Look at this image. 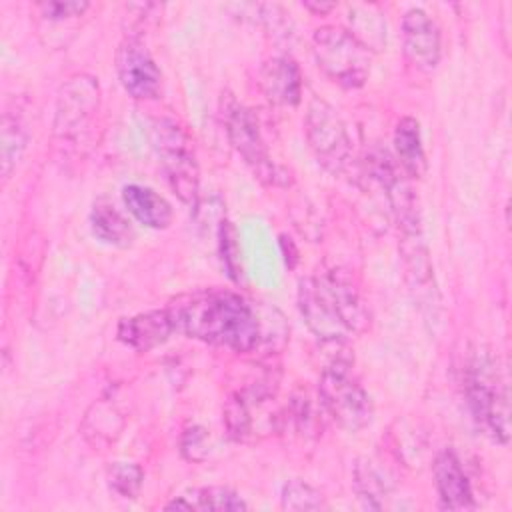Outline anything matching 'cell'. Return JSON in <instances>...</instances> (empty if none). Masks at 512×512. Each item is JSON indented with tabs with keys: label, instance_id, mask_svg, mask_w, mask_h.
Returning a JSON list of instances; mask_svg holds the SVG:
<instances>
[{
	"label": "cell",
	"instance_id": "cell-1",
	"mask_svg": "<svg viewBox=\"0 0 512 512\" xmlns=\"http://www.w3.org/2000/svg\"><path fill=\"white\" fill-rule=\"evenodd\" d=\"M166 310L174 332L206 344L250 352L262 340V320L256 306L226 288H202L182 294Z\"/></svg>",
	"mask_w": 512,
	"mask_h": 512
},
{
	"label": "cell",
	"instance_id": "cell-2",
	"mask_svg": "<svg viewBox=\"0 0 512 512\" xmlns=\"http://www.w3.org/2000/svg\"><path fill=\"white\" fill-rule=\"evenodd\" d=\"M298 308L306 326L330 344H342L368 322L356 284L348 272L336 268L300 280Z\"/></svg>",
	"mask_w": 512,
	"mask_h": 512
},
{
	"label": "cell",
	"instance_id": "cell-3",
	"mask_svg": "<svg viewBox=\"0 0 512 512\" xmlns=\"http://www.w3.org/2000/svg\"><path fill=\"white\" fill-rule=\"evenodd\" d=\"M464 394L478 428L498 444L510 438V394L498 358L478 346L464 368Z\"/></svg>",
	"mask_w": 512,
	"mask_h": 512
},
{
	"label": "cell",
	"instance_id": "cell-4",
	"mask_svg": "<svg viewBox=\"0 0 512 512\" xmlns=\"http://www.w3.org/2000/svg\"><path fill=\"white\" fill-rule=\"evenodd\" d=\"M150 142L174 194L188 206L198 202V162L192 140L184 126L160 116L150 124Z\"/></svg>",
	"mask_w": 512,
	"mask_h": 512
},
{
	"label": "cell",
	"instance_id": "cell-5",
	"mask_svg": "<svg viewBox=\"0 0 512 512\" xmlns=\"http://www.w3.org/2000/svg\"><path fill=\"white\" fill-rule=\"evenodd\" d=\"M102 92L98 78L86 72L66 78L56 96L52 132L60 146H84L100 112Z\"/></svg>",
	"mask_w": 512,
	"mask_h": 512
},
{
	"label": "cell",
	"instance_id": "cell-6",
	"mask_svg": "<svg viewBox=\"0 0 512 512\" xmlns=\"http://www.w3.org/2000/svg\"><path fill=\"white\" fill-rule=\"evenodd\" d=\"M222 124L230 146L252 170V174L268 186H288L290 174L272 160L268 146L262 138L256 116L250 108L228 96L222 100Z\"/></svg>",
	"mask_w": 512,
	"mask_h": 512
},
{
	"label": "cell",
	"instance_id": "cell-7",
	"mask_svg": "<svg viewBox=\"0 0 512 512\" xmlns=\"http://www.w3.org/2000/svg\"><path fill=\"white\" fill-rule=\"evenodd\" d=\"M318 396L326 414L346 432H358L372 422L370 394L350 372V360L334 358L322 368Z\"/></svg>",
	"mask_w": 512,
	"mask_h": 512
},
{
	"label": "cell",
	"instance_id": "cell-8",
	"mask_svg": "<svg viewBox=\"0 0 512 512\" xmlns=\"http://www.w3.org/2000/svg\"><path fill=\"white\" fill-rule=\"evenodd\" d=\"M312 52L320 70L344 88L366 84L372 68V52L348 30L326 24L312 34Z\"/></svg>",
	"mask_w": 512,
	"mask_h": 512
},
{
	"label": "cell",
	"instance_id": "cell-9",
	"mask_svg": "<svg viewBox=\"0 0 512 512\" xmlns=\"http://www.w3.org/2000/svg\"><path fill=\"white\" fill-rule=\"evenodd\" d=\"M306 142L328 172L342 174L352 162V140L340 114L322 98H312L304 116Z\"/></svg>",
	"mask_w": 512,
	"mask_h": 512
},
{
	"label": "cell",
	"instance_id": "cell-10",
	"mask_svg": "<svg viewBox=\"0 0 512 512\" xmlns=\"http://www.w3.org/2000/svg\"><path fill=\"white\" fill-rule=\"evenodd\" d=\"M400 256L404 264V278L414 302L418 304L426 318H436L440 310V296L424 234H400Z\"/></svg>",
	"mask_w": 512,
	"mask_h": 512
},
{
	"label": "cell",
	"instance_id": "cell-11",
	"mask_svg": "<svg viewBox=\"0 0 512 512\" xmlns=\"http://www.w3.org/2000/svg\"><path fill=\"white\" fill-rule=\"evenodd\" d=\"M116 74L122 88L136 100H152L162 90V72L136 36H126L116 50Z\"/></svg>",
	"mask_w": 512,
	"mask_h": 512
},
{
	"label": "cell",
	"instance_id": "cell-12",
	"mask_svg": "<svg viewBox=\"0 0 512 512\" xmlns=\"http://www.w3.org/2000/svg\"><path fill=\"white\" fill-rule=\"evenodd\" d=\"M404 54L420 72H432L442 56V36L436 20L422 8H412L402 16Z\"/></svg>",
	"mask_w": 512,
	"mask_h": 512
},
{
	"label": "cell",
	"instance_id": "cell-13",
	"mask_svg": "<svg viewBox=\"0 0 512 512\" xmlns=\"http://www.w3.org/2000/svg\"><path fill=\"white\" fill-rule=\"evenodd\" d=\"M434 482L440 506L448 510H472L476 506L470 480L460 458L452 450H442L434 458Z\"/></svg>",
	"mask_w": 512,
	"mask_h": 512
},
{
	"label": "cell",
	"instance_id": "cell-14",
	"mask_svg": "<svg viewBox=\"0 0 512 512\" xmlns=\"http://www.w3.org/2000/svg\"><path fill=\"white\" fill-rule=\"evenodd\" d=\"M258 84L264 96L278 106H296L302 96V74L290 56H272L264 60L258 72Z\"/></svg>",
	"mask_w": 512,
	"mask_h": 512
},
{
	"label": "cell",
	"instance_id": "cell-15",
	"mask_svg": "<svg viewBox=\"0 0 512 512\" xmlns=\"http://www.w3.org/2000/svg\"><path fill=\"white\" fill-rule=\"evenodd\" d=\"M174 332L170 314L166 308L142 312L130 318H122L118 322L116 336L120 342L138 352H148L160 344H164Z\"/></svg>",
	"mask_w": 512,
	"mask_h": 512
},
{
	"label": "cell",
	"instance_id": "cell-16",
	"mask_svg": "<svg viewBox=\"0 0 512 512\" xmlns=\"http://www.w3.org/2000/svg\"><path fill=\"white\" fill-rule=\"evenodd\" d=\"M122 200L128 212L146 228L164 230L172 222V206L156 190L142 184H128L122 188Z\"/></svg>",
	"mask_w": 512,
	"mask_h": 512
},
{
	"label": "cell",
	"instance_id": "cell-17",
	"mask_svg": "<svg viewBox=\"0 0 512 512\" xmlns=\"http://www.w3.org/2000/svg\"><path fill=\"white\" fill-rule=\"evenodd\" d=\"M394 150L396 162L402 172L410 178H422L426 172V154L422 146L420 124L412 116H404L398 120L394 130Z\"/></svg>",
	"mask_w": 512,
	"mask_h": 512
},
{
	"label": "cell",
	"instance_id": "cell-18",
	"mask_svg": "<svg viewBox=\"0 0 512 512\" xmlns=\"http://www.w3.org/2000/svg\"><path fill=\"white\" fill-rule=\"evenodd\" d=\"M92 234L110 246L126 248L134 240V230L130 220L108 200H98L90 212Z\"/></svg>",
	"mask_w": 512,
	"mask_h": 512
},
{
	"label": "cell",
	"instance_id": "cell-19",
	"mask_svg": "<svg viewBox=\"0 0 512 512\" xmlns=\"http://www.w3.org/2000/svg\"><path fill=\"white\" fill-rule=\"evenodd\" d=\"M122 426H124V416L118 412L112 400L100 398L88 408L82 422V434L92 446L104 448L118 438V434L122 432Z\"/></svg>",
	"mask_w": 512,
	"mask_h": 512
},
{
	"label": "cell",
	"instance_id": "cell-20",
	"mask_svg": "<svg viewBox=\"0 0 512 512\" xmlns=\"http://www.w3.org/2000/svg\"><path fill=\"white\" fill-rule=\"evenodd\" d=\"M354 488L360 498V502L366 508L382 510L386 506V498L390 494V478L384 470L376 466V462L362 458L354 464Z\"/></svg>",
	"mask_w": 512,
	"mask_h": 512
},
{
	"label": "cell",
	"instance_id": "cell-21",
	"mask_svg": "<svg viewBox=\"0 0 512 512\" xmlns=\"http://www.w3.org/2000/svg\"><path fill=\"white\" fill-rule=\"evenodd\" d=\"M348 32L370 52L386 46V22L384 16L366 4H354L348 8Z\"/></svg>",
	"mask_w": 512,
	"mask_h": 512
},
{
	"label": "cell",
	"instance_id": "cell-22",
	"mask_svg": "<svg viewBox=\"0 0 512 512\" xmlns=\"http://www.w3.org/2000/svg\"><path fill=\"white\" fill-rule=\"evenodd\" d=\"M28 128L18 114L4 112L2 116V130H0V164H2V178L8 180L10 174L16 170L26 146H28Z\"/></svg>",
	"mask_w": 512,
	"mask_h": 512
},
{
	"label": "cell",
	"instance_id": "cell-23",
	"mask_svg": "<svg viewBox=\"0 0 512 512\" xmlns=\"http://www.w3.org/2000/svg\"><path fill=\"white\" fill-rule=\"evenodd\" d=\"M188 510H246L244 498L226 486H204L182 494Z\"/></svg>",
	"mask_w": 512,
	"mask_h": 512
},
{
	"label": "cell",
	"instance_id": "cell-24",
	"mask_svg": "<svg viewBox=\"0 0 512 512\" xmlns=\"http://www.w3.org/2000/svg\"><path fill=\"white\" fill-rule=\"evenodd\" d=\"M280 506L284 510H322L326 500L318 488L300 478H290L282 484Z\"/></svg>",
	"mask_w": 512,
	"mask_h": 512
},
{
	"label": "cell",
	"instance_id": "cell-25",
	"mask_svg": "<svg viewBox=\"0 0 512 512\" xmlns=\"http://www.w3.org/2000/svg\"><path fill=\"white\" fill-rule=\"evenodd\" d=\"M108 488L120 498H136L144 484V470L134 462H114L106 470Z\"/></svg>",
	"mask_w": 512,
	"mask_h": 512
},
{
	"label": "cell",
	"instance_id": "cell-26",
	"mask_svg": "<svg viewBox=\"0 0 512 512\" xmlns=\"http://www.w3.org/2000/svg\"><path fill=\"white\" fill-rule=\"evenodd\" d=\"M36 8L40 10V14L46 20L52 22H62V20H72L82 16L88 10V2H74V0H50V2H40L36 4Z\"/></svg>",
	"mask_w": 512,
	"mask_h": 512
},
{
	"label": "cell",
	"instance_id": "cell-27",
	"mask_svg": "<svg viewBox=\"0 0 512 512\" xmlns=\"http://www.w3.org/2000/svg\"><path fill=\"white\" fill-rule=\"evenodd\" d=\"M182 452L188 460L200 462L208 452V432L200 426H192L182 436Z\"/></svg>",
	"mask_w": 512,
	"mask_h": 512
},
{
	"label": "cell",
	"instance_id": "cell-28",
	"mask_svg": "<svg viewBox=\"0 0 512 512\" xmlns=\"http://www.w3.org/2000/svg\"><path fill=\"white\" fill-rule=\"evenodd\" d=\"M220 254H222L224 266L228 268V274L232 278H238L240 264H238V258H236V244H234V238H232V228H230L228 222L220 224Z\"/></svg>",
	"mask_w": 512,
	"mask_h": 512
},
{
	"label": "cell",
	"instance_id": "cell-29",
	"mask_svg": "<svg viewBox=\"0 0 512 512\" xmlns=\"http://www.w3.org/2000/svg\"><path fill=\"white\" fill-rule=\"evenodd\" d=\"M308 10H314L316 14H326V12H330L332 8H334V4H324V2H306L304 4Z\"/></svg>",
	"mask_w": 512,
	"mask_h": 512
}]
</instances>
